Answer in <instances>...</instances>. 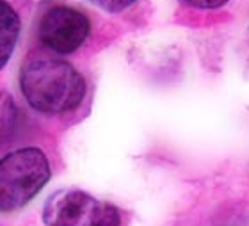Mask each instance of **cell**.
Instances as JSON below:
<instances>
[{
	"instance_id": "1",
	"label": "cell",
	"mask_w": 249,
	"mask_h": 226,
	"mask_svg": "<svg viewBox=\"0 0 249 226\" xmlns=\"http://www.w3.org/2000/svg\"><path fill=\"white\" fill-rule=\"evenodd\" d=\"M20 89L32 109L43 114H66L82 103L86 80L68 61L34 56L20 70Z\"/></svg>"
},
{
	"instance_id": "2",
	"label": "cell",
	"mask_w": 249,
	"mask_h": 226,
	"mask_svg": "<svg viewBox=\"0 0 249 226\" xmlns=\"http://www.w3.org/2000/svg\"><path fill=\"white\" fill-rule=\"evenodd\" d=\"M50 162L39 148H20L0 159V212L25 207L50 180Z\"/></svg>"
},
{
	"instance_id": "3",
	"label": "cell",
	"mask_w": 249,
	"mask_h": 226,
	"mask_svg": "<svg viewBox=\"0 0 249 226\" xmlns=\"http://www.w3.org/2000/svg\"><path fill=\"white\" fill-rule=\"evenodd\" d=\"M45 226H120V210L78 189L53 192L43 208Z\"/></svg>"
},
{
	"instance_id": "4",
	"label": "cell",
	"mask_w": 249,
	"mask_h": 226,
	"mask_svg": "<svg viewBox=\"0 0 249 226\" xmlns=\"http://www.w3.org/2000/svg\"><path fill=\"white\" fill-rule=\"evenodd\" d=\"M91 23L80 11L57 5L43 15L39 21V39L57 54H71L88 39Z\"/></svg>"
},
{
	"instance_id": "5",
	"label": "cell",
	"mask_w": 249,
	"mask_h": 226,
	"mask_svg": "<svg viewBox=\"0 0 249 226\" xmlns=\"http://www.w3.org/2000/svg\"><path fill=\"white\" fill-rule=\"evenodd\" d=\"M20 18L5 0H0V70L7 64L20 36Z\"/></svg>"
},
{
	"instance_id": "6",
	"label": "cell",
	"mask_w": 249,
	"mask_h": 226,
	"mask_svg": "<svg viewBox=\"0 0 249 226\" xmlns=\"http://www.w3.org/2000/svg\"><path fill=\"white\" fill-rule=\"evenodd\" d=\"M20 127V111L7 93L0 91V150L5 148Z\"/></svg>"
},
{
	"instance_id": "7",
	"label": "cell",
	"mask_w": 249,
	"mask_h": 226,
	"mask_svg": "<svg viewBox=\"0 0 249 226\" xmlns=\"http://www.w3.org/2000/svg\"><path fill=\"white\" fill-rule=\"evenodd\" d=\"M93 2L109 13H121L134 4L135 0H93Z\"/></svg>"
},
{
	"instance_id": "8",
	"label": "cell",
	"mask_w": 249,
	"mask_h": 226,
	"mask_svg": "<svg viewBox=\"0 0 249 226\" xmlns=\"http://www.w3.org/2000/svg\"><path fill=\"white\" fill-rule=\"evenodd\" d=\"M187 5L197 7V9H217L221 5H224L228 0H182Z\"/></svg>"
}]
</instances>
